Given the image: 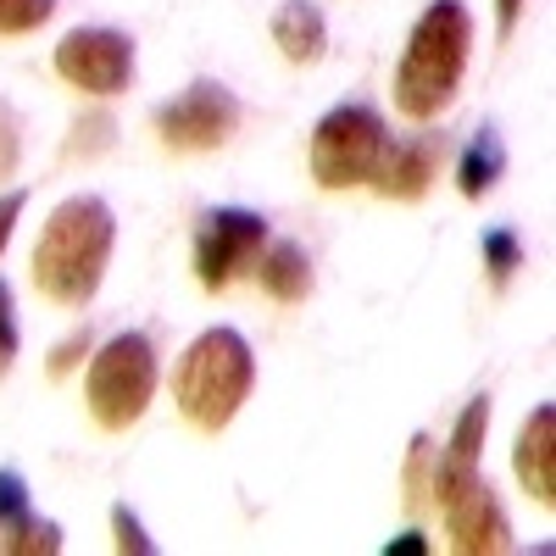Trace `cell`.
Instances as JSON below:
<instances>
[{"instance_id":"6da1fadb","label":"cell","mask_w":556,"mask_h":556,"mask_svg":"<svg viewBox=\"0 0 556 556\" xmlns=\"http://www.w3.org/2000/svg\"><path fill=\"white\" fill-rule=\"evenodd\" d=\"M117 245V217L101 195H67L34 240V285L56 306H89Z\"/></svg>"},{"instance_id":"7a4b0ae2","label":"cell","mask_w":556,"mask_h":556,"mask_svg":"<svg viewBox=\"0 0 556 556\" xmlns=\"http://www.w3.org/2000/svg\"><path fill=\"white\" fill-rule=\"evenodd\" d=\"M468 51H473L468 7L462 0H429L395 62V106L412 123H434L456 101L462 73H468Z\"/></svg>"},{"instance_id":"3957f363","label":"cell","mask_w":556,"mask_h":556,"mask_svg":"<svg viewBox=\"0 0 556 556\" xmlns=\"http://www.w3.org/2000/svg\"><path fill=\"white\" fill-rule=\"evenodd\" d=\"M256 384V356L240 329H206L190 340V351L178 356L173 374V401L184 412V424H195L201 434H223L240 417Z\"/></svg>"},{"instance_id":"277c9868","label":"cell","mask_w":556,"mask_h":556,"mask_svg":"<svg viewBox=\"0 0 556 556\" xmlns=\"http://www.w3.org/2000/svg\"><path fill=\"white\" fill-rule=\"evenodd\" d=\"M151 395H156V345H151V334L123 329L89 356L84 401H89V417H96L106 434L134 429L139 417H146Z\"/></svg>"},{"instance_id":"5b68a950","label":"cell","mask_w":556,"mask_h":556,"mask_svg":"<svg viewBox=\"0 0 556 556\" xmlns=\"http://www.w3.org/2000/svg\"><path fill=\"white\" fill-rule=\"evenodd\" d=\"M429 490H434L440 513H445L451 551H462V556H501V551H513V529H506L495 484L479 473L473 456L445 451L434 462V473H429Z\"/></svg>"},{"instance_id":"8992f818","label":"cell","mask_w":556,"mask_h":556,"mask_svg":"<svg viewBox=\"0 0 556 556\" xmlns=\"http://www.w3.org/2000/svg\"><path fill=\"white\" fill-rule=\"evenodd\" d=\"M390 146L384 117L362 101H345L334 112H323V123L312 128V178L323 190H356L374 184V167Z\"/></svg>"},{"instance_id":"52a82bcc","label":"cell","mask_w":556,"mask_h":556,"mask_svg":"<svg viewBox=\"0 0 556 556\" xmlns=\"http://www.w3.org/2000/svg\"><path fill=\"white\" fill-rule=\"evenodd\" d=\"M267 245V217L251 206H212L195 223V278L201 290L223 295L245 267H256Z\"/></svg>"},{"instance_id":"ba28073f","label":"cell","mask_w":556,"mask_h":556,"mask_svg":"<svg viewBox=\"0 0 556 556\" xmlns=\"http://www.w3.org/2000/svg\"><path fill=\"white\" fill-rule=\"evenodd\" d=\"M235 128H240V101L217 78H195L178 101L156 112V134L167 151H223Z\"/></svg>"},{"instance_id":"9c48e42d","label":"cell","mask_w":556,"mask_h":556,"mask_svg":"<svg viewBox=\"0 0 556 556\" xmlns=\"http://www.w3.org/2000/svg\"><path fill=\"white\" fill-rule=\"evenodd\" d=\"M56 73L84 89V96H123V89L134 84V39L123 28H73L62 45H56Z\"/></svg>"},{"instance_id":"30bf717a","label":"cell","mask_w":556,"mask_h":556,"mask_svg":"<svg viewBox=\"0 0 556 556\" xmlns=\"http://www.w3.org/2000/svg\"><path fill=\"white\" fill-rule=\"evenodd\" d=\"M445 162V134H412V139H390L379 167H374V190L384 201H424L429 184L440 178Z\"/></svg>"},{"instance_id":"8fae6325","label":"cell","mask_w":556,"mask_h":556,"mask_svg":"<svg viewBox=\"0 0 556 556\" xmlns=\"http://www.w3.org/2000/svg\"><path fill=\"white\" fill-rule=\"evenodd\" d=\"M513 473L540 506H556V406H534L523 417V434L513 445Z\"/></svg>"},{"instance_id":"7c38bea8","label":"cell","mask_w":556,"mask_h":556,"mask_svg":"<svg viewBox=\"0 0 556 556\" xmlns=\"http://www.w3.org/2000/svg\"><path fill=\"white\" fill-rule=\"evenodd\" d=\"M256 278L278 306H301L312 295V262L295 240H267L256 256Z\"/></svg>"},{"instance_id":"4fadbf2b","label":"cell","mask_w":556,"mask_h":556,"mask_svg":"<svg viewBox=\"0 0 556 556\" xmlns=\"http://www.w3.org/2000/svg\"><path fill=\"white\" fill-rule=\"evenodd\" d=\"M273 45L285 51L290 62H317L323 45H329V23H323V12L312 7V0H285V7L273 12Z\"/></svg>"},{"instance_id":"5bb4252c","label":"cell","mask_w":556,"mask_h":556,"mask_svg":"<svg viewBox=\"0 0 556 556\" xmlns=\"http://www.w3.org/2000/svg\"><path fill=\"white\" fill-rule=\"evenodd\" d=\"M501 173H506V146H501V134L484 123V128L468 134V146H462V156H456V190L468 201H479V195H490L501 184Z\"/></svg>"},{"instance_id":"9a60e30c","label":"cell","mask_w":556,"mask_h":556,"mask_svg":"<svg viewBox=\"0 0 556 556\" xmlns=\"http://www.w3.org/2000/svg\"><path fill=\"white\" fill-rule=\"evenodd\" d=\"M0 551L7 556H56L62 551V529L51 518L23 513V518H12L7 529H0Z\"/></svg>"},{"instance_id":"2e32d148","label":"cell","mask_w":556,"mask_h":556,"mask_svg":"<svg viewBox=\"0 0 556 556\" xmlns=\"http://www.w3.org/2000/svg\"><path fill=\"white\" fill-rule=\"evenodd\" d=\"M429 473H434V440L417 434L406 451V473H401V495H406V513H424L429 501Z\"/></svg>"},{"instance_id":"e0dca14e","label":"cell","mask_w":556,"mask_h":556,"mask_svg":"<svg viewBox=\"0 0 556 556\" xmlns=\"http://www.w3.org/2000/svg\"><path fill=\"white\" fill-rule=\"evenodd\" d=\"M484 434H490V395H473L468 406H462L456 429H451V451L479 462V451H484Z\"/></svg>"},{"instance_id":"ac0fdd59","label":"cell","mask_w":556,"mask_h":556,"mask_svg":"<svg viewBox=\"0 0 556 556\" xmlns=\"http://www.w3.org/2000/svg\"><path fill=\"white\" fill-rule=\"evenodd\" d=\"M484 267H490V285L495 290L523 267V240L513 235V228H490V235H484Z\"/></svg>"},{"instance_id":"d6986e66","label":"cell","mask_w":556,"mask_h":556,"mask_svg":"<svg viewBox=\"0 0 556 556\" xmlns=\"http://www.w3.org/2000/svg\"><path fill=\"white\" fill-rule=\"evenodd\" d=\"M112 134H117V123H112L106 112H89V117H78V123H73V139H67V162L101 156V151L112 146Z\"/></svg>"},{"instance_id":"ffe728a7","label":"cell","mask_w":556,"mask_h":556,"mask_svg":"<svg viewBox=\"0 0 556 556\" xmlns=\"http://www.w3.org/2000/svg\"><path fill=\"white\" fill-rule=\"evenodd\" d=\"M56 12V0H0V34H34Z\"/></svg>"},{"instance_id":"44dd1931","label":"cell","mask_w":556,"mask_h":556,"mask_svg":"<svg viewBox=\"0 0 556 556\" xmlns=\"http://www.w3.org/2000/svg\"><path fill=\"white\" fill-rule=\"evenodd\" d=\"M112 534L123 556H156V540L146 534V523L134 518V506H112Z\"/></svg>"},{"instance_id":"7402d4cb","label":"cell","mask_w":556,"mask_h":556,"mask_svg":"<svg viewBox=\"0 0 556 556\" xmlns=\"http://www.w3.org/2000/svg\"><path fill=\"white\" fill-rule=\"evenodd\" d=\"M17 362V301H12V285L0 278V379L12 374Z\"/></svg>"},{"instance_id":"603a6c76","label":"cell","mask_w":556,"mask_h":556,"mask_svg":"<svg viewBox=\"0 0 556 556\" xmlns=\"http://www.w3.org/2000/svg\"><path fill=\"white\" fill-rule=\"evenodd\" d=\"M17 151H23V123H17L12 101H0V178H12Z\"/></svg>"},{"instance_id":"cb8c5ba5","label":"cell","mask_w":556,"mask_h":556,"mask_svg":"<svg viewBox=\"0 0 556 556\" xmlns=\"http://www.w3.org/2000/svg\"><path fill=\"white\" fill-rule=\"evenodd\" d=\"M28 513V484H23V473L17 468H0V529H7L12 518H23Z\"/></svg>"},{"instance_id":"d4e9b609","label":"cell","mask_w":556,"mask_h":556,"mask_svg":"<svg viewBox=\"0 0 556 556\" xmlns=\"http://www.w3.org/2000/svg\"><path fill=\"white\" fill-rule=\"evenodd\" d=\"M84 351H89V329H78L73 340H62V345L51 351V367H45V374H51V379H67L73 367L84 362Z\"/></svg>"},{"instance_id":"484cf974","label":"cell","mask_w":556,"mask_h":556,"mask_svg":"<svg viewBox=\"0 0 556 556\" xmlns=\"http://www.w3.org/2000/svg\"><path fill=\"white\" fill-rule=\"evenodd\" d=\"M23 206H28V190H7V195H0V251H7V240H12V228H17Z\"/></svg>"},{"instance_id":"4316f807","label":"cell","mask_w":556,"mask_h":556,"mask_svg":"<svg viewBox=\"0 0 556 556\" xmlns=\"http://www.w3.org/2000/svg\"><path fill=\"white\" fill-rule=\"evenodd\" d=\"M518 12H523V0H495V23H501V34H513V28H518Z\"/></svg>"},{"instance_id":"83f0119b","label":"cell","mask_w":556,"mask_h":556,"mask_svg":"<svg viewBox=\"0 0 556 556\" xmlns=\"http://www.w3.org/2000/svg\"><path fill=\"white\" fill-rule=\"evenodd\" d=\"M384 551H390V556H424L429 545H424V534H401V540H390Z\"/></svg>"}]
</instances>
